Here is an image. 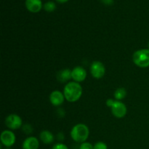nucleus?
<instances>
[{
    "instance_id": "15",
    "label": "nucleus",
    "mask_w": 149,
    "mask_h": 149,
    "mask_svg": "<svg viewBox=\"0 0 149 149\" xmlns=\"http://www.w3.org/2000/svg\"><path fill=\"white\" fill-rule=\"evenodd\" d=\"M43 9L47 13H52L56 9V4L54 1H48L44 4Z\"/></svg>"
},
{
    "instance_id": "11",
    "label": "nucleus",
    "mask_w": 149,
    "mask_h": 149,
    "mask_svg": "<svg viewBox=\"0 0 149 149\" xmlns=\"http://www.w3.org/2000/svg\"><path fill=\"white\" fill-rule=\"evenodd\" d=\"M39 141L36 137L30 136L26 138L22 143L23 149H39Z\"/></svg>"
},
{
    "instance_id": "19",
    "label": "nucleus",
    "mask_w": 149,
    "mask_h": 149,
    "mask_svg": "<svg viewBox=\"0 0 149 149\" xmlns=\"http://www.w3.org/2000/svg\"><path fill=\"white\" fill-rule=\"evenodd\" d=\"M52 149H69L65 144L63 143H58L52 146Z\"/></svg>"
},
{
    "instance_id": "10",
    "label": "nucleus",
    "mask_w": 149,
    "mask_h": 149,
    "mask_svg": "<svg viewBox=\"0 0 149 149\" xmlns=\"http://www.w3.org/2000/svg\"><path fill=\"white\" fill-rule=\"evenodd\" d=\"M25 5L30 13H37L43 8L44 4H42V0H26Z\"/></svg>"
},
{
    "instance_id": "4",
    "label": "nucleus",
    "mask_w": 149,
    "mask_h": 149,
    "mask_svg": "<svg viewBox=\"0 0 149 149\" xmlns=\"http://www.w3.org/2000/svg\"><path fill=\"white\" fill-rule=\"evenodd\" d=\"M5 125L10 130H16L23 127V120L17 114L12 113L5 119Z\"/></svg>"
},
{
    "instance_id": "13",
    "label": "nucleus",
    "mask_w": 149,
    "mask_h": 149,
    "mask_svg": "<svg viewBox=\"0 0 149 149\" xmlns=\"http://www.w3.org/2000/svg\"><path fill=\"white\" fill-rule=\"evenodd\" d=\"M57 79L61 83L67 82L71 79H72L71 78V70L68 69V68L61 70L60 71H58V74H57Z\"/></svg>"
},
{
    "instance_id": "17",
    "label": "nucleus",
    "mask_w": 149,
    "mask_h": 149,
    "mask_svg": "<svg viewBox=\"0 0 149 149\" xmlns=\"http://www.w3.org/2000/svg\"><path fill=\"white\" fill-rule=\"evenodd\" d=\"M94 149H108L107 144L103 141H98L94 144Z\"/></svg>"
},
{
    "instance_id": "20",
    "label": "nucleus",
    "mask_w": 149,
    "mask_h": 149,
    "mask_svg": "<svg viewBox=\"0 0 149 149\" xmlns=\"http://www.w3.org/2000/svg\"><path fill=\"white\" fill-rule=\"evenodd\" d=\"M115 100H113L111 98H109L107 100H106V106L109 108H111L113 106V105L115 103Z\"/></svg>"
},
{
    "instance_id": "5",
    "label": "nucleus",
    "mask_w": 149,
    "mask_h": 149,
    "mask_svg": "<svg viewBox=\"0 0 149 149\" xmlns=\"http://www.w3.org/2000/svg\"><path fill=\"white\" fill-rule=\"evenodd\" d=\"M0 141L1 145L4 146L5 148H11L15 143V135L10 130H5L1 132L0 135Z\"/></svg>"
},
{
    "instance_id": "2",
    "label": "nucleus",
    "mask_w": 149,
    "mask_h": 149,
    "mask_svg": "<svg viewBox=\"0 0 149 149\" xmlns=\"http://www.w3.org/2000/svg\"><path fill=\"white\" fill-rule=\"evenodd\" d=\"M70 135L71 139L74 142L82 143L86 142L88 139L90 135V130L88 127L84 124H77L72 127Z\"/></svg>"
},
{
    "instance_id": "1",
    "label": "nucleus",
    "mask_w": 149,
    "mask_h": 149,
    "mask_svg": "<svg viewBox=\"0 0 149 149\" xmlns=\"http://www.w3.org/2000/svg\"><path fill=\"white\" fill-rule=\"evenodd\" d=\"M63 94L67 101L74 103L81 98L83 89L81 84L76 81H68L63 89Z\"/></svg>"
},
{
    "instance_id": "8",
    "label": "nucleus",
    "mask_w": 149,
    "mask_h": 149,
    "mask_svg": "<svg viewBox=\"0 0 149 149\" xmlns=\"http://www.w3.org/2000/svg\"><path fill=\"white\" fill-rule=\"evenodd\" d=\"M71 78L76 82H82L87 78V71L83 67H74L71 70Z\"/></svg>"
},
{
    "instance_id": "7",
    "label": "nucleus",
    "mask_w": 149,
    "mask_h": 149,
    "mask_svg": "<svg viewBox=\"0 0 149 149\" xmlns=\"http://www.w3.org/2000/svg\"><path fill=\"white\" fill-rule=\"evenodd\" d=\"M111 113L113 116L118 119H122L125 117L127 113L126 105L119 100H115L114 104L111 108Z\"/></svg>"
},
{
    "instance_id": "21",
    "label": "nucleus",
    "mask_w": 149,
    "mask_h": 149,
    "mask_svg": "<svg viewBox=\"0 0 149 149\" xmlns=\"http://www.w3.org/2000/svg\"><path fill=\"white\" fill-rule=\"evenodd\" d=\"M102 3L105 5H107V6H111L113 4L114 1L113 0H100Z\"/></svg>"
},
{
    "instance_id": "6",
    "label": "nucleus",
    "mask_w": 149,
    "mask_h": 149,
    "mask_svg": "<svg viewBox=\"0 0 149 149\" xmlns=\"http://www.w3.org/2000/svg\"><path fill=\"white\" fill-rule=\"evenodd\" d=\"M90 74L95 79H101L106 74V67L100 61H96L92 63L90 65Z\"/></svg>"
},
{
    "instance_id": "23",
    "label": "nucleus",
    "mask_w": 149,
    "mask_h": 149,
    "mask_svg": "<svg viewBox=\"0 0 149 149\" xmlns=\"http://www.w3.org/2000/svg\"><path fill=\"white\" fill-rule=\"evenodd\" d=\"M57 2L60 3V4H64V3H66L67 1H68L69 0H55Z\"/></svg>"
},
{
    "instance_id": "12",
    "label": "nucleus",
    "mask_w": 149,
    "mask_h": 149,
    "mask_svg": "<svg viewBox=\"0 0 149 149\" xmlns=\"http://www.w3.org/2000/svg\"><path fill=\"white\" fill-rule=\"evenodd\" d=\"M39 139L40 141L43 143L44 144L46 145H49V144L52 143L55 141V136L49 130H43L41 132L40 135H39Z\"/></svg>"
},
{
    "instance_id": "16",
    "label": "nucleus",
    "mask_w": 149,
    "mask_h": 149,
    "mask_svg": "<svg viewBox=\"0 0 149 149\" xmlns=\"http://www.w3.org/2000/svg\"><path fill=\"white\" fill-rule=\"evenodd\" d=\"M22 130L27 135L31 134L32 132H33V127L29 124H25V125H23V127H22Z\"/></svg>"
},
{
    "instance_id": "14",
    "label": "nucleus",
    "mask_w": 149,
    "mask_h": 149,
    "mask_svg": "<svg viewBox=\"0 0 149 149\" xmlns=\"http://www.w3.org/2000/svg\"><path fill=\"white\" fill-rule=\"evenodd\" d=\"M127 96V90L124 87H119V88L116 89L113 94V97H114L116 100H122L123 99L125 98Z\"/></svg>"
},
{
    "instance_id": "9",
    "label": "nucleus",
    "mask_w": 149,
    "mask_h": 149,
    "mask_svg": "<svg viewBox=\"0 0 149 149\" xmlns=\"http://www.w3.org/2000/svg\"><path fill=\"white\" fill-rule=\"evenodd\" d=\"M65 96L60 90H54L49 95V102L54 106H60L64 103Z\"/></svg>"
},
{
    "instance_id": "22",
    "label": "nucleus",
    "mask_w": 149,
    "mask_h": 149,
    "mask_svg": "<svg viewBox=\"0 0 149 149\" xmlns=\"http://www.w3.org/2000/svg\"><path fill=\"white\" fill-rule=\"evenodd\" d=\"M57 138H58V141H62L64 139V138H65V137H64L63 134L62 132H60V133H58V135H57Z\"/></svg>"
},
{
    "instance_id": "18",
    "label": "nucleus",
    "mask_w": 149,
    "mask_h": 149,
    "mask_svg": "<svg viewBox=\"0 0 149 149\" xmlns=\"http://www.w3.org/2000/svg\"><path fill=\"white\" fill-rule=\"evenodd\" d=\"M79 149H94V145H93L91 143L86 141L82 143H80Z\"/></svg>"
},
{
    "instance_id": "3",
    "label": "nucleus",
    "mask_w": 149,
    "mask_h": 149,
    "mask_svg": "<svg viewBox=\"0 0 149 149\" xmlns=\"http://www.w3.org/2000/svg\"><path fill=\"white\" fill-rule=\"evenodd\" d=\"M132 61L139 68L149 66V49H141L135 51L132 55Z\"/></svg>"
},
{
    "instance_id": "25",
    "label": "nucleus",
    "mask_w": 149,
    "mask_h": 149,
    "mask_svg": "<svg viewBox=\"0 0 149 149\" xmlns=\"http://www.w3.org/2000/svg\"><path fill=\"white\" fill-rule=\"evenodd\" d=\"M148 49H149V42H148Z\"/></svg>"
},
{
    "instance_id": "24",
    "label": "nucleus",
    "mask_w": 149,
    "mask_h": 149,
    "mask_svg": "<svg viewBox=\"0 0 149 149\" xmlns=\"http://www.w3.org/2000/svg\"><path fill=\"white\" fill-rule=\"evenodd\" d=\"M4 149H10V148H4Z\"/></svg>"
}]
</instances>
